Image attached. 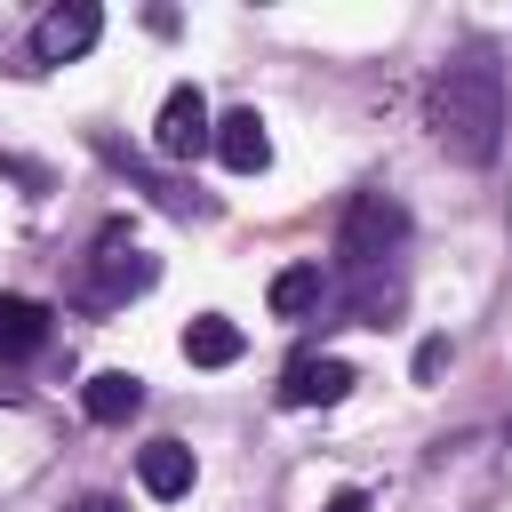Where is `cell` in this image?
<instances>
[{"mask_svg":"<svg viewBox=\"0 0 512 512\" xmlns=\"http://www.w3.org/2000/svg\"><path fill=\"white\" fill-rule=\"evenodd\" d=\"M216 160H224L232 176H256V168L272 160V136H264V120H256V112H224V120H216Z\"/></svg>","mask_w":512,"mask_h":512,"instance_id":"52a82bcc","label":"cell"},{"mask_svg":"<svg viewBox=\"0 0 512 512\" xmlns=\"http://www.w3.org/2000/svg\"><path fill=\"white\" fill-rule=\"evenodd\" d=\"M216 144V120H208V96L184 80V88H168L160 96V120H152V152L160 160H192V152H208Z\"/></svg>","mask_w":512,"mask_h":512,"instance_id":"277c9868","label":"cell"},{"mask_svg":"<svg viewBox=\"0 0 512 512\" xmlns=\"http://www.w3.org/2000/svg\"><path fill=\"white\" fill-rule=\"evenodd\" d=\"M136 480H144V496H184V488H192V448H184V440L136 448Z\"/></svg>","mask_w":512,"mask_h":512,"instance_id":"9c48e42d","label":"cell"},{"mask_svg":"<svg viewBox=\"0 0 512 512\" xmlns=\"http://www.w3.org/2000/svg\"><path fill=\"white\" fill-rule=\"evenodd\" d=\"M72 512H128V504H120V496H80Z\"/></svg>","mask_w":512,"mask_h":512,"instance_id":"9a60e30c","label":"cell"},{"mask_svg":"<svg viewBox=\"0 0 512 512\" xmlns=\"http://www.w3.org/2000/svg\"><path fill=\"white\" fill-rule=\"evenodd\" d=\"M400 248H408V208H400L392 192H360V200L344 208V224H336V264H344V280H352L360 328H384V320L400 312V280H392Z\"/></svg>","mask_w":512,"mask_h":512,"instance_id":"7a4b0ae2","label":"cell"},{"mask_svg":"<svg viewBox=\"0 0 512 512\" xmlns=\"http://www.w3.org/2000/svg\"><path fill=\"white\" fill-rule=\"evenodd\" d=\"M440 368H448V344H440V336H424V344H416V384H432Z\"/></svg>","mask_w":512,"mask_h":512,"instance_id":"4fadbf2b","label":"cell"},{"mask_svg":"<svg viewBox=\"0 0 512 512\" xmlns=\"http://www.w3.org/2000/svg\"><path fill=\"white\" fill-rule=\"evenodd\" d=\"M240 344H248V336H240L224 312H200V320L184 328V360H192V368H232V360H240Z\"/></svg>","mask_w":512,"mask_h":512,"instance_id":"30bf717a","label":"cell"},{"mask_svg":"<svg viewBox=\"0 0 512 512\" xmlns=\"http://www.w3.org/2000/svg\"><path fill=\"white\" fill-rule=\"evenodd\" d=\"M96 32H104V16H96V0H64V8H48L40 24H32V72L40 64H72V56H88L96 48Z\"/></svg>","mask_w":512,"mask_h":512,"instance_id":"5b68a950","label":"cell"},{"mask_svg":"<svg viewBox=\"0 0 512 512\" xmlns=\"http://www.w3.org/2000/svg\"><path fill=\"white\" fill-rule=\"evenodd\" d=\"M320 512H368V496H360V488H336V496H328Z\"/></svg>","mask_w":512,"mask_h":512,"instance_id":"5bb4252c","label":"cell"},{"mask_svg":"<svg viewBox=\"0 0 512 512\" xmlns=\"http://www.w3.org/2000/svg\"><path fill=\"white\" fill-rule=\"evenodd\" d=\"M424 120H432V136H440L448 160L488 168L496 144H504V72H496V56L464 48L456 64H440L432 88H424Z\"/></svg>","mask_w":512,"mask_h":512,"instance_id":"6da1fadb","label":"cell"},{"mask_svg":"<svg viewBox=\"0 0 512 512\" xmlns=\"http://www.w3.org/2000/svg\"><path fill=\"white\" fill-rule=\"evenodd\" d=\"M312 304H320V264H288V272L272 280V312H280V320H304Z\"/></svg>","mask_w":512,"mask_h":512,"instance_id":"7c38bea8","label":"cell"},{"mask_svg":"<svg viewBox=\"0 0 512 512\" xmlns=\"http://www.w3.org/2000/svg\"><path fill=\"white\" fill-rule=\"evenodd\" d=\"M152 280H160V256H144V248L128 240V224L112 216V224L96 232V256H88V272H80V288H72V296H80L88 312H112V304L144 296Z\"/></svg>","mask_w":512,"mask_h":512,"instance_id":"3957f363","label":"cell"},{"mask_svg":"<svg viewBox=\"0 0 512 512\" xmlns=\"http://www.w3.org/2000/svg\"><path fill=\"white\" fill-rule=\"evenodd\" d=\"M48 344V304H32V296H0V352L16 360V352H40Z\"/></svg>","mask_w":512,"mask_h":512,"instance_id":"8fae6325","label":"cell"},{"mask_svg":"<svg viewBox=\"0 0 512 512\" xmlns=\"http://www.w3.org/2000/svg\"><path fill=\"white\" fill-rule=\"evenodd\" d=\"M80 400H88V416H96V424H128V416L144 408V376H136V368H96Z\"/></svg>","mask_w":512,"mask_h":512,"instance_id":"ba28073f","label":"cell"},{"mask_svg":"<svg viewBox=\"0 0 512 512\" xmlns=\"http://www.w3.org/2000/svg\"><path fill=\"white\" fill-rule=\"evenodd\" d=\"M344 392H352V368H344L336 352H296L288 376H280V400H288V408H336Z\"/></svg>","mask_w":512,"mask_h":512,"instance_id":"8992f818","label":"cell"}]
</instances>
